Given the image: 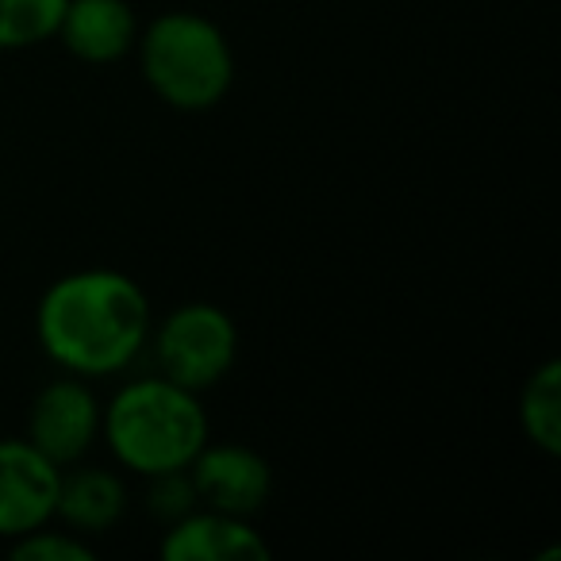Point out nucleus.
Instances as JSON below:
<instances>
[{
  "label": "nucleus",
  "instance_id": "1",
  "mask_svg": "<svg viewBox=\"0 0 561 561\" xmlns=\"http://www.w3.org/2000/svg\"><path fill=\"white\" fill-rule=\"evenodd\" d=\"M39 346L73 377L127 369L150 343V300L119 270H73L50 280L35 308Z\"/></svg>",
  "mask_w": 561,
  "mask_h": 561
},
{
  "label": "nucleus",
  "instance_id": "2",
  "mask_svg": "<svg viewBox=\"0 0 561 561\" xmlns=\"http://www.w3.org/2000/svg\"><path fill=\"white\" fill-rule=\"evenodd\" d=\"M101 438L124 469L162 477L193 466L208 443V415L201 408V392L170 377H142L104 404Z\"/></svg>",
  "mask_w": 561,
  "mask_h": 561
},
{
  "label": "nucleus",
  "instance_id": "3",
  "mask_svg": "<svg viewBox=\"0 0 561 561\" xmlns=\"http://www.w3.org/2000/svg\"><path fill=\"white\" fill-rule=\"evenodd\" d=\"M139 70L158 101L178 112H211L234 85V50L224 27L196 12H165L135 39Z\"/></svg>",
  "mask_w": 561,
  "mask_h": 561
},
{
  "label": "nucleus",
  "instance_id": "4",
  "mask_svg": "<svg viewBox=\"0 0 561 561\" xmlns=\"http://www.w3.org/2000/svg\"><path fill=\"white\" fill-rule=\"evenodd\" d=\"M150 339H154V358L162 377L193 392L219 385L239 358V328L224 308L208 305V300L173 308L158 323V331L150 328Z\"/></svg>",
  "mask_w": 561,
  "mask_h": 561
},
{
  "label": "nucleus",
  "instance_id": "5",
  "mask_svg": "<svg viewBox=\"0 0 561 561\" xmlns=\"http://www.w3.org/2000/svg\"><path fill=\"white\" fill-rule=\"evenodd\" d=\"M101 415L104 404L89 389L85 377H58L43 385L39 397L32 400L27 412V443L39 454H47L58 469L78 466L101 438Z\"/></svg>",
  "mask_w": 561,
  "mask_h": 561
},
{
  "label": "nucleus",
  "instance_id": "6",
  "mask_svg": "<svg viewBox=\"0 0 561 561\" xmlns=\"http://www.w3.org/2000/svg\"><path fill=\"white\" fill-rule=\"evenodd\" d=\"M62 469L27 438H0V538L55 523Z\"/></svg>",
  "mask_w": 561,
  "mask_h": 561
},
{
  "label": "nucleus",
  "instance_id": "7",
  "mask_svg": "<svg viewBox=\"0 0 561 561\" xmlns=\"http://www.w3.org/2000/svg\"><path fill=\"white\" fill-rule=\"evenodd\" d=\"M188 481L201 507H216L242 519L262 512L273 489L270 461L242 443H204L188 466Z\"/></svg>",
  "mask_w": 561,
  "mask_h": 561
},
{
  "label": "nucleus",
  "instance_id": "8",
  "mask_svg": "<svg viewBox=\"0 0 561 561\" xmlns=\"http://www.w3.org/2000/svg\"><path fill=\"white\" fill-rule=\"evenodd\" d=\"M158 553L165 561H270V546L250 527V519L216 507H193L173 519Z\"/></svg>",
  "mask_w": 561,
  "mask_h": 561
},
{
  "label": "nucleus",
  "instance_id": "9",
  "mask_svg": "<svg viewBox=\"0 0 561 561\" xmlns=\"http://www.w3.org/2000/svg\"><path fill=\"white\" fill-rule=\"evenodd\" d=\"M55 39L85 66H112L127 58L139 39V20H135L127 0H70L58 20Z\"/></svg>",
  "mask_w": 561,
  "mask_h": 561
},
{
  "label": "nucleus",
  "instance_id": "10",
  "mask_svg": "<svg viewBox=\"0 0 561 561\" xmlns=\"http://www.w3.org/2000/svg\"><path fill=\"white\" fill-rule=\"evenodd\" d=\"M127 512V489L119 473L101 466H66L58 481L55 519L73 527L78 535H104Z\"/></svg>",
  "mask_w": 561,
  "mask_h": 561
},
{
  "label": "nucleus",
  "instance_id": "11",
  "mask_svg": "<svg viewBox=\"0 0 561 561\" xmlns=\"http://www.w3.org/2000/svg\"><path fill=\"white\" fill-rule=\"evenodd\" d=\"M519 427L530 446L558 458L561 454V362L550 358L527 377L519 392Z\"/></svg>",
  "mask_w": 561,
  "mask_h": 561
},
{
  "label": "nucleus",
  "instance_id": "12",
  "mask_svg": "<svg viewBox=\"0 0 561 561\" xmlns=\"http://www.w3.org/2000/svg\"><path fill=\"white\" fill-rule=\"evenodd\" d=\"M70 0H0V50H27L55 39Z\"/></svg>",
  "mask_w": 561,
  "mask_h": 561
},
{
  "label": "nucleus",
  "instance_id": "13",
  "mask_svg": "<svg viewBox=\"0 0 561 561\" xmlns=\"http://www.w3.org/2000/svg\"><path fill=\"white\" fill-rule=\"evenodd\" d=\"M9 553L20 561H93L96 558L93 546L81 542L78 530H50V523L12 538Z\"/></svg>",
  "mask_w": 561,
  "mask_h": 561
},
{
  "label": "nucleus",
  "instance_id": "14",
  "mask_svg": "<svg viewBox=\"0 0 561 561\" xmlns=\"http://www.w3.org/2000/svg\"><path fill=\"white\" fill-rule=\"evenodd\" d=\"M150 481V515H158V519L173 523L181 519V515H188L193 507H201V500H196V489L193 481H188V469H178V473H162V477H147Z\"/></svg>",
  "mask_w": 561,
  "mask_h": 561
}]
</instances>
